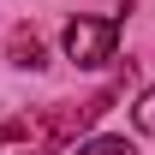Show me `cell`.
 Masks as SVG:
<instances>
[{
	"instance_id": "cell-1",
	"label": "cell",
	"mask_w": 155,
	"mask_h": 155,
	"mask_svg": "<svg viewBox=\"0 0 155 155\" xmlns=\"http://www.w3.org/2000/svg\"><path fill=\"white\" fill-rule=\"evenodd\" d=\"M114 42H119V18H72L66 24V54H72L78 66L114 60Z\"/></svg>"
},
{
	"instance_id": "cell-2",
	"label": "cell",
	"mask_w": 155,
	"mask_h": 155,
	"mask_svg": "<svg viewBox=\"0 0 155 155\" xmlns=\"http://www.w3.org/2000/svg\"><path fill=\"white\" fill-rule=\"evenodd\" d=\"M6 54H12V66H30V72H36L42 60H48V54H42V36H36V30H12Z\"/></svg>"
},
{
	"instance_id": "cell-3",
	"label": "cell",
	"mask_w": 155,
	"mask_h": 155,
	"mask_svg": "<svg viewBox=\"0 0 155 155\" xmlns=\"http://www.w3.org/2000/svg\"><path fill=\"white\" fill-rule=\"evenodd\" d=\"M72 155H137L125 137H90V143H78Z\"/></svg>"
},
{
	"instance_id": "cell-4",
	"label": "cell",
	"mask_w": 155,
	"mask_h": 155,
	"mask_svg": "<svg viewBox=\"0 0 155 155\" xmlns=\"http://www.w3.org/2000/svg\"><path fill=\"white\" fill-rule=\"evenodd\" d=\"M131 119H137V131H149V137H155V90H143V101L131 107Z\"/></svg>"
}]
</instances>
